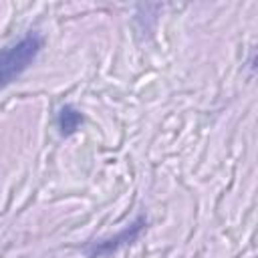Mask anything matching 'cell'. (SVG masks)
<instances>
[{
  "mask_svg": "<svg viewBox=\"0 0 258 258\" xmlns=\"http://www.w3.org/2000/svg\"><path fill=\"white\" fill-rule=\"evenodd\" d=\"M145 226H147V220H145V216H137L127 228H123L121 232H117L115 236H109V238H101V240H97V242H91L89 246H85V252H87V256L89 258H97V256H109V254H113V252H117L119 248H123V246H129V244H133L139 236H141V232L145 230Z\"/></svg>",
  "mask_w": 258,
  "mask_h": 258,
  "instance_id": "obj_2",
  "label": "cell"
},
{
  "mask_svg": "<svg viewBox=\"0 0 258 258\" xmlns=\"http://www.w3.org/2000/svg\"><path fill=\"white\" fill-rule=\"evenodd\" d=\"M83 125V113L73 105H62L56 115V127L62 137H69L77 133V129Z\"/></svg>",
  "mask_w": 258,
  "mask_h": 258,
  "instance_id": "obj_3",
  "label": "cell"
},
{
  "mask_svg": "<svg viewBox=\"0 0 258 258\" xmlns=\"http://www.w3.org/2000/svg\"><path fill=\"white\" fill-rule=\"evenodd\" d=\"M44 38L40 32L30 30L18 40L0 48V89L12 85L40 54Z\"/></svg>",
  "mask_w": 258,
  "mask_h": 258,
  "instance_id": "obj_1",
  "label": "cell"
}]
</instances>
